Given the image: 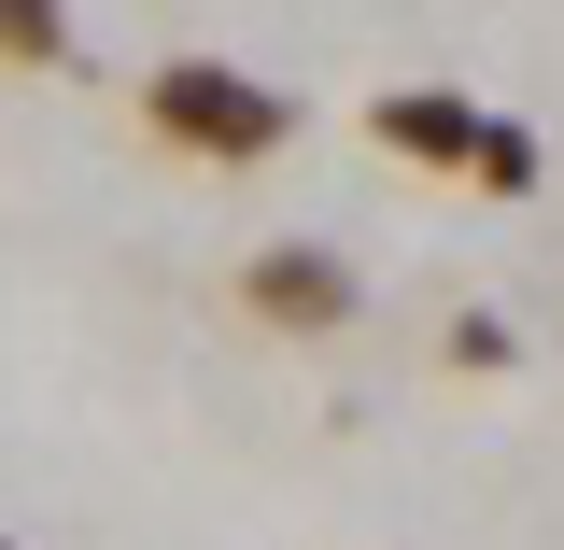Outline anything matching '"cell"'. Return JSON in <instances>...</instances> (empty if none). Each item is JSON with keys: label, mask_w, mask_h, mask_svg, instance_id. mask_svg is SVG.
<instances>
[{"label": "cell", "mask_w": 564, "mask_h": 550, "mask_svg": "<svg viewBox=\"0 0 564 550\" xmlns=\"http://www.w3.org/2000/svg\"><path fill=\"white\" fill-rule=\"evenodd\" d=\"M141 128L170 155H198V170H269L296 141V99L269 71H240V57H155L141 71Z\"/></svg>", "instance_id": "obj_1"}, {"label": "cell", "mask_w": 564, "mask_h": 550, "mask_svg": "<svg viewBox=\"0 0 564 550\" xmlns=\"http://www.w3.org/2000/svg\"><path fill=\"white\" fill-rule=\"evenodd\" d=\"M352 311H367V282H352L339 240H269V255H240V325H269V339H339Z\"/></svg>", "instance_id": "obj_2"}, {"label": "cell", "mask_w": 564, "mask_h": 550, "mask_svg": "<svg viewBox=\"0 0 564 550\" xmlns=\"http://www.w3.org/2000/svg\"><path fill=\"white\" fill-rule=\"evenodd\" d=\"M367 128H381V155H410V170H466V141H480V114H466L452 85H410V99H381Z\"/></svg>", "instance_id": "obj_3"}, {"label": "cell", "mask_w": 564, "mask_h": 550, "mask_svg": "<svg viewBox=\"0 0 564 550\" xmlns=\"http://www.w3.org/2000/svg\"><path fill=\"white\" fill-rule=\"evenodd\" d=\"M452 184H480V198H536V128L480 114V141H466V170H452Z\"/></svg>", "instance_id": "obj_4"}, {"label": "cell", "mask_w": 564, "mask_h": 550, "mask_svg": "<svg viewBox=\"0 0 564 550\" xmlns=\"http://www.w3.org/2000/svg\"><path fill=\"white\" fill-rule=\"evenodd\" d=\"M0 71H70V0H0Z\"/></svg>", "instance_id": "obj_5"}, {"label": "cell", "mask_w": 564, "mask_h": 550, "mask_svg": "<svg viewBox=\"0 0 564 550\" xmlns=\"http://www.w3.org/2000/svg\"><path fill=\"white\" fill-rule=\"evenodd\" d=\"M0 550H14V537H0Z\"/></svg>", "instance_id": "obj_6"}]
</instances>
